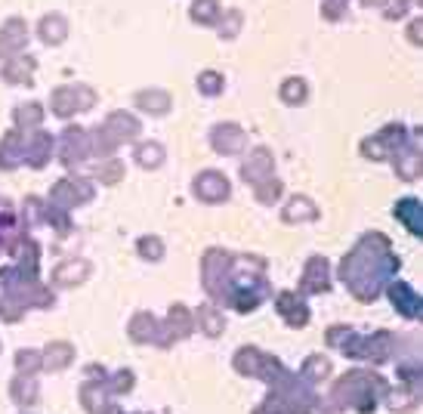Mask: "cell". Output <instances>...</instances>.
<instances>
[{"mask_svg": "<svg viewBox=\"0 0 423 414\" xmlns=\"http://www.w3.org/2000/svg\"><path fill=\"white\" fill-rule=\"evenodd\" d=\"M96 96H93L90 87H83V84H71V87H59L53 93V111L59 118H68L71 111H87Z\"/></svg>", "mask_w": 423, "mask_h": 414, "instance_id": "6da1fadb", "label": "cell"}, {"mask_svg": "<svg viewBox=\"0 0 423 414\" xmlns=\"http://www.w3.org/2000/svg\"><path fill=\"white\" fill-rule=\"evenodd\" d=\"M229 180L220 173V171H204L198 180H195V195H198L201 201L208 204H216V201H225L229 198Z\"/></svg>", "mask_w": 423, "mask_h": 414, "instance_id": "7a4b0ae2", "label": "cell"}, {"mask_svg": "<svg viewBox=\"0 0 423 414\" xmlns=\"http://www.w3.org/2000/svg\"><path fill=\"white\" fill-rule=\"evenodd\" d=\"M90 195H93V189L83 180H59L56 189L50 192V201L59 207H74L81 201H90Z\"/></svg>", "mask_w": 423, "mask_h": 414, "instance_id": "3957f363", "label": "cell"}, {"mask_svg": "<svg viewBox=\"0 0 423 414\" xmlns=\"http://www.w3.org/2000/svg\"><path fill=\"white\" fill-rule=\"evenodd\" d=\"M87 155H90V136H87V130L68 127V130H65V136H62V161L71 167V164L83 161Z\"/></svg>", "mask_w": 423, "mask_h": 414, "instance_id": "277c9868", "label": "cell"}, {"mask_svg": "<svg viewBox=\"0 0 423 414\" xmlns=\"http://www.w3.org/2000/svg\"><path fill=\"white\" fill-rule=\"evenodd\" d=\"M28 44V25L22 19H9V22L0 28V59H9L13 53H19Z\"/></svg>", "mask_w": 423, "mask_h": 414, "instance_id": "5b68a950", "label": "cell"}, {"mask_svg": "<svg viewBox=\"0 0 423 414\" xmlns=\"http://www.w3.org/2000/svg\"><path fill=\"white\" fill-rule=\"evenodd\" d=\"M210 139H213V148L223 155H238L244 143H248V136H244V130L238 124H216Z\"/></svg>", "mask_w": 423, "mask_h": 414, "instance_id": "8992f818", "label": "cell"}, {"mask_svg": "<svg viewBox=\"0 0 423 414\" xmlns=\"http://www.w3.org/2000/svg\"><path fill=\"white\" fill-rule=\"evenodd\" d=\"M235 368L241 374H263V378L272 380V371H278V362H272L269 355H263L260 350H238Z\"/></svg>", "mask_w": 423, "mask_h": 414, "instance_id": "52a82bcc", "label": "cell"}, {"mask_svg": "<svg viewBox=\"0 0 423 414\" xmlns=\"http://www.w3.org/2000/svg\"><path fill=\"white\" fill-rule=\"evenodd\" d=\"M106 133L111 136V143H124V139H136V133H139V121L133 118V115H124V111H115V115H108V121H106Z\"/></svg>", "mask_w": 423, "mask_h": 414, "instance_id": "ba28073f", "label": "cell"}, {"mask_svg": "<svg viewBox=\"0 0 423 414\" xmlns=\"http://www.w3.org/2000/svg\"><path fill=\"white\" fill-rule=\"evenodd\" d=\"M241 176L248 183H263V180H269L272 176V155H269V148H257V152H253L248 161L241 164Z\"/></svg>", "mask_w": 423, "mask_h": 414, "instance_id": "9c48e42d", "label": "cell"}, {"mask_svg": "<svg viewBox=\"0 0 423 414\" xmlns=\"http://www.w3.org/2000/svg\"><path fill=\"white\" fill-rule=\"evenodd\" d=\"M327 288H331V281H327V263L325 257H312L303 272V291L306 294H322Z\"/></svg>", "mask_w": 423, "mask_h": 414, "instance_id": "30bf717a", "label": "cell"}, {"mask_svg": "<svg viewBox=\"0 0 423 414\" xmlns=\"http://www.w3.org/2000/svg\"><path fill=\"white\" fill-rule=\"evenodd\" d=\"M87 276H90V263L87 260H65L62 266L53 272V281L59 288H68V285H81Z\"/></svg>", "mask_w": 423, "mask_h": 414, "instance_id": "8fae6325", "label": "cell"}, {"mask_svg": "<svg viewBox=\"0 0 423 414\" xmlns=\"http://www.w3.org/2000/svg\"><path fill=\"white\" fill-rule=\"evenodd\" d=\"M278 313L285 315V322L287 325H294V328H300V325H306L309 322V309H306V303L300 300L297 294H281L278 297Z\"/></svg>", "mask_w": 423, "mask_h": 414, "instance_id": "7c38bea8", "label": "cell"}, {"mask_svg": "<svg viewBox=\"0 0 423 414\" xmlns=\"http://www.w3.org/2000/svg\"><path fill=\"white\" fill-rule=\"evenodd\" d=\"M22 158H25V136L19 133V130H13V133L0 143V167L9 171V167H16Z\"/></svg>", "mask_w": 423, "mask_h": 414, "instance_id": "4fadbf2b", "label": "cell"}, {"mask_svg": "<svg viewBox=\"0 0 423 414\" xmlns=\"http://www.w3.org/2000/svg\"><path fill=\"white\" fill-rule=\"evenodd\" d=\"M389 297H392V303L402 309V315H408V318L420 315V300H417L414 291L405 285V281H396V285H389Z\"/></svg>", "mask_w": 423, "mask_h": 414, "instance_id": "5bb4252c", "label": "cell"}, {"mask_svg": "<svg viewBox=\"0 0 423 414\" xmlns=\"http://www.w3.org/2000/svg\"><path fill=\"white\" fill-rule=\"evenodd\" d=\"M37 34H41V41L44 44H62L65 41V34H68V25H65V19L62 16H56V13H50V16H44L41 19V25H37Z\"/></svg>", "mask_w": 423, "mask_h": 414, "instance_id": "9a60e30c", "label": "cell"}, {"mask_svg": "<svg viewBox=\"0 0 423 414\" xmlns=\"http://www.w3.org/2000/svg\"><path fill=\"white\" fill-rule=\"evenodd\" d=\"M31 74H34L31 56H16V59H6L4 65V78L9 84H31Z\"/></svg>", "mask_w": 423, "mask_h": 414, "instance_id": "2e32d148", "label": "cell"}, {"mask_svg": "<svg viewBox=\"0 0 423 414\" xmlns=\"http://www.w3.org/2000/svg\"><path fill=\"white\" fill-rule=\"evenodd\" d=\"M50 148H53V139L46 133H34L31 139H25V158L31 167H44L46 158H50Z\"/></svg>", "mask_w": 423, "mask_h": 414, "instance_id": "e0dca14e", "label": "cell"}, {"mask_svg": "<svg viewBox=\"0 0 423 414\" xmlns=\"http://www.w3.org/2000/svg\"><path fill=\"white\" fill-rule=\"evenodd\" d=\"M16 235H19V226H16L13 204H9L6 198H0V251H6Z\"/></svg>", "mask_w": 423, "mask_h": 414, "instance_id": "ac0fdd59", "label": "cell"}, {"mask_svg": "<svg viewBox=\"0 0 423 414\" xmlns=\"http://www.w3.org/2000/svg\"><path fill=\"white\" fill-rule=\"evenodd\" d=\"M136 106L143 111H152V115H164L170 108V96L164 90H143L136 93Z\"/></svg>", "mask_w": 423, "mask_h": 414, "instance_id": "d6986e66", "label": "cell"}, {"mask_svg": "<svg viewBox=\"0 0 423 414\" xmlns=\"http://www.w3.org/2000/svg\"><path fill=\"white\" fill-rule=\"evenodd\" d=\"M318 211H315V204L303 198V195H297V198H290L287 207H285V220L287 223H303V220H315Z\"/></svg>", "mask_w": 423, "mask_h": 414, "instance_id": "ffe728a7", "label": "cell"}, {"mask_svg": "<svg viewBox=\"0 0 423 414\" xmlns=\"http://www.w3.org/2000/svg\"><path fill=\"white\" fill-rule=\"evenodd\" d=\"M189 16H192V22H198V25H216V19L223 16V6L216 4V0H195Z\"/></svg>", "mask_w": 423, "mask_h": 414, "instance_id": "44dd1931", "label": "cell"}, {"mask_svg": "<svg viewBox=\"0 0 423 414\" xmlns=\"http://www.w3.org/2000/svg\"><path fill=\"white\" fill-rule=\"evenodd\" d=\"M396 216L402 223L408 226L414 235H420V229H423V220H420V204L414 201V198H405V201H399V207H396Z\"/></svg>", "mask_w": 423, "mask_h": 414, "instance_id": "7402d4cb", "label": "cell"}, {"mask_svg": "<svg viewBox=\"0 0 423 414\" xmlns=\"http://www.w3.org/2000/svg\"><path fill=\"white\" fill-rule=\"evenodd\" d=\"M309 96V87L303 78H287L281 84V99L287 102V106H297V102H303Z\"/></svg>", "mask_w": 423, "mask_h": 414, "instance_id": "603a6c76", "label": "cell"}, {"mask_svg": "<svg viewBox=\"0 0 423 414\" xmlns=\"http://www.w3.org/2000/svg\"><path fill=\"white\" fill-rule=\"evenodd\" d=\"M216 28H220V37L232 41V37L241 31V13L238 9H223V16L216 19Z\"/></svg>", "mask_w": 423, "mask_h": 414, "instance_id": "cb8c5ba5", "label": "cell"}, {"mask_svg": "<svg viewBox=\"0 0 423 414\" xmlns=\"http://www.w3.org/2000/svg\"><path fill=\"white\" fill-rule=\"evenodd\" d=\"M136 161H139V167H148V171H155V167H161V161H164V148L158 146V143L139 146V148H136Z\"/></svg>", "mask_w": 423, "mask_h": 414, "instance_id": "d4e9b609", "label": "cell"}, {"mask_svg": "<svg viewBox=\"0 0 423 414\" xmlns=\"http://www.w3.org/2000/svg\"><path fill=\"white\" fill-rule=\"evenodd\" d=\"M44 121V108L37 106V102H28V106H19L16 108V124L19 127H37Z\"/></svg>", "mask_w": 423, "mask_h": 414, "instance_id": "484cf974", "label": "cell"}, {"mask_svg": "<svg viewBox=\"0 0 423 414\" xmlns=\"http://www.w3.org/2000/svg\"><path fill=\"white\" fill-rule=\"evenodd\" d=\"M198 325H201L210 337H216V334L223 331V315L216 313L213 306H201V309H198Z\"/></svg>", "mask_w": 423, "mask_h": 414, "instance_id": "4316f807", "label": "cell"}, {"mask_svg": "<svg viewBox=\"0 0 423 414\" xmlns=\"http://www.w3.org/2000/svg\"><path fill=\"white\" fill-rule=\"evenodd\" d=\"M71 359V346L68 343H53V346H46V365L50 368H65Z\"/></svg>", "mask_w": 423, "mask_h": 414, "instance_id": "83f0119b", "label": "cell"}, {"mask_svg": "<svg viewBox=\"0 0 423 414\" xmlns=\"http://www.w3.org/2000/svg\"><path fill=\"white\" fill-rule=\"evenodd\" d=\"M198 90L204 93V96H220V93H223V74L201 71L198 74Z\"/></svg>", "mask_w": 423, "mask_h": 414, "instance_id": "f1b7e54d", "label": "cell"}, {"mask_svg": "<svg viewBox=\"0 0 423 414\" xmlns=\"http://www.w3.org/2000/svg\"><path fill=\"white\" fill-rule=\"evenodd\" d=\"M170 328H176V334L185 337L192 331V313L185 306H173L170 309Z\"/></svg>", "mask_w": 423, "mask_h": 414, "instance_id": "f546056e", "label": "cell"}, {"mask_svg": "<svg viewBox=\"0 0 423 414\" xmlns=\"http://www.w3.org/2000/svg\"><path fill=\"white\" fill-rule=\"evenodd\" d=\"M139 253H143L146 260H161L164 257V244H161V238H155V235H148V238H139Z\"/></svg>", "mask_w": 423, "mask_h": 414, "instance_id": "4dcf8cb0", "label": "cell"}, {"mask_svg": "<svg viewBox=\"0 0 423 414\" xmlns=\"http://www.w3.org/2000/svg\"><path fill=\"white\" fill-rule=\"evenodd\" d=\"M281 195V183L275 180V176H269V180H263V183H257V198L263 201V204H272Z\"/></svg>", "mask_w": 423, "mask_h": 414, "instance_id": "1f68e13d", "label": "cell"}, {"mask_svg": "<svg viewBox=\"0 0 423 414\" xmlns=\"http://www.w3.org/2000/svg\"><path fill=\"white\" fill-rule=\"evenodd\" d=\"M327 371H331V365H327V359H322V355H312L303 368L306 378H327Z\"/></svg>", "mask_w": 423, "mask_h": 414, "instance_id": "d6a6232c", "label": "cell"}, {"mask_svg": "<svg viewBox=\"0 0 423 414\" xmlns=\"http://www.w3.org/2000/svg\"><path fill=\"white\" fill-rule=\"evenodd\" d=\"M13 396H16L19 402H25V405H31L34 396H37V383H34V380H28V387H25L22 378H19V380H16V387H13Z\"/></svg>", "mask_w": 423, "mask_h": 414, "instance_id": "836d02e7", "label": "cell"}, {"mask_svg": "<svg viewBox=\"0 0 423 414\" xmlns=\"http://www.w3.org/2000/svg\"><path fill=\"white\" fill-rule=\"evenodd\" d=\"M118 176H121V161H115V158H108L106 164H99V180L102 183H118Z\"/></svg>", "mask_w": 423, "mask_h": 414, "instance_id": "e575fe53", "label": "cell"}, {"mask_svg": "<svg viewBox=\"0 0 423 414\" xmlns=\"http://www.w3.org/2000/svg\"><path fill=\"white\" fill-rule=\"evenodd\" d=\"M408 13V0H383V16L387 19H402Z\"/></svg>", "mask_w": 423, "mask_h": 414, "instance_id": "d590c367", "label": "cell"}, {"mask_svg": "<svg viewBox=\"0 0 423 414\" xmlns=\"http://www.w3.org/2000/svg\"><path fill=\"white\" fill-rule=\"evenodd\" d=\"M16 365H19V371H37V365H41V359H37V353L22 350V353L16 355Z\"/></svg>", "mask_w": 423, "mask_h": 414, "instance_id": "8d00e7d4", "label": "cell"}, {"mask_svg": "<svg viewBox=\"0 0 423 414\" xmlns=\"http://www.w3.org/2000/svg\"><path fill=\"white\" fill-rule=\"evenodd\" d=\"M420 31H423V25H420V19H414L411 28H408V41L411 44H420Z\"/></svg>", "mask_w": 423, "mask_h": 414, "instance_id": "74e56055", "label": "cell"}, {"mask_svg": "<svg viewBox=\"0 0 423 414\" xmlns=\"http://www.w3.org/2000/svg\"><path fill=\"white\" fill-rule=\"evenodd\" d=\"M365 6H383V0H362Z\"/></svg>", "mask_w": 423, "mask_h": 414, "instance_id": "f35d334b", "label": "cell"}]
</instances>
